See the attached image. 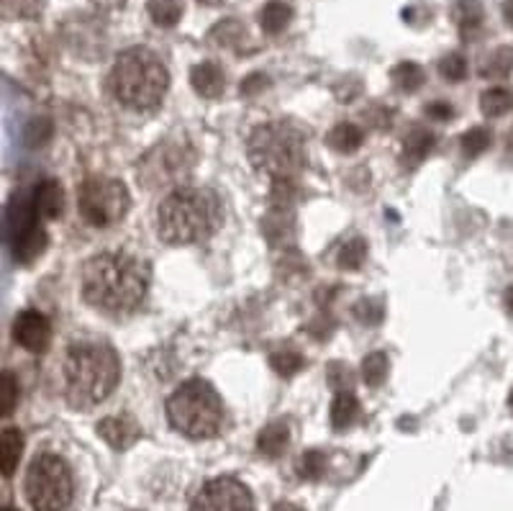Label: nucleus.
Here are the masks:
<instances>
[{
	"mask_svg": "<svg viewBox=\"0 0 513 511\" xmlns=\"http://www.w3.org/2000/svg\"><path fill=\"white\" fill-rule=\"evenodd\" d=\"M149 265L128 252H101L82 270V296L93 308L121 316L142 306L149 290Z\"/></svg>",
	"mask_w": 513,
	"mask_h": 511,
	"instance_id": "f257e3e1",
	"label": "nucleus"
},
{
	"mask_svg": "<svg viewBox=\"0 0 513 511\" xmlns=\"http://www.w3.org/2000/svg\"><path fill=\"white\" fill-rule=\"evenodd\" d=\"M121 381L116 349L105 342L82 339L64 355V398L72 409H93L105 401Z\"/></svg>",
	"mask_w": 513,
	"mask_h": 511,
	"instance_id": "f03ea898",
	"label": "nucleus"
},
{
	"mask_svg": "<svg viewBox=\"0 0 513 511\" xmlns=\"http://www.w3.org/2000/svg\"><path fill=\"white\" fill-rule=\"evenodd\" d=\"M221 222V198L208 188H175L157 208V231L167 245H195L211 239Z\"/></svg>",
	"mask_w": 513,
	"mask_h": 511,
	"instance_id": "7ed1b4c3",
	"label": "nucleus"
},
{
	"mask_svg": "<svg viewBox=\"0 0 513 511\" xmlns=\"http://www.w3.org/2000/svg\"><path fill=\"white\" fill-rule=\"evenodd\" d=\"M111 88L116 101L131 111H154L170 88V72L164 62L144 46L126 49L113 64Z\"/></svg>",
	"mask_w": 513,
	"mask_h": 511,
	"instance_id": "20e7f679",
	"label": "nucleus"
},
{
	"mask_svg": "<svg viewBox=\"0 0 513 511\" xmlns=\"http://www.w3.org/2000/svg\"><path fill=\"white\" fill-rule=\"evenodd\" d=\"M246 155L252 167L272 180H293L308 160L301 129L287 121L260 123L252 129L246 139Z\"/></svg>",
	"mask_w": 513,
	"mask_h": 511,
	"instance_id": "39448f33",
	"label": "nucleus"
},
{
	"mask_svg": "<svg viewBox=\"0 0 513 511\" xmlns=\"http://www.w3.org/2000/svg\"><path fill=\"white\" fill-rule=\"evenodd\" d=\"M167 419L175 430L190 440L216 437L224 424V404L216 389L201 381H185L180 389L167 398Z\"/></svg>",
	"mask_w": 513,
	"mask_h": 511,
	"instance_id": "423d86ee",
	"label": "nucleus"
},
{
	"mask_svg": "<svg viewBox=\"0 0 513 511\" xmlns=\"http://www.w3.org/2000/svg\"><path fill=\"white\" fill-rule=\"evenodd\" d=\"M75 496L72 471L60 455L44 452L26 473V498L34 511H67Z\"/></svg>",
	"mask_w": 513,
	"mask_h": 511,
	"instance_id": "0eeeda50",
	"label": "nucleus"
},
{
	"mask_svg": "<svg viewBox=\"0 0 513 511\" xmlns=\"http://www.w3.org/2000/svg\"><path fill=\"white\" fill-rule=\"evenodd\" d=\"M78 208L85 224L105 229V226L121 222L131 208L128 188L116 178L93 175L78 190Z\"/></svg>",
	"mask_w": 513,
	"mask_h": 511,
	"instance_id": "6e6552de",
	"label": "nucleus"
},
{
	"mask_svg": "<svg viewBox=\"0 0 513 511\" xmlns=\"http://www.w3.org/2000/svg\"><path fill=\"white\" fill-rule=\"evenodd\" d=\"M195 164V155L185 142L157 144L142 163V178L149 188L183 180Z\"/></svg>",
	"mask_w": 513,
	"mask_h": 511,
	"instance_id": "1a4fd4ad",
	"label": "nucleus"
},
{
	"mask_svg": "<svg viewBox=\"0 0 513 511\" xmlns=\"http://www.w3.org/2000/svg\"><path fill=\"white\" fill-rule=\"evenodd\" d=\"M190 511H254V498L236 478H213L193 498Z\"/></svg>",
	"mask_w": 513,
	"mask_h": 511,
	"instance_id": "9d476101",
	"label": "nucleus"
},
{
	"mask_svg": "<svg viewBox=\"0 0 513 511\" xmlns=\"http://www.w3.org/2000/svg\"><path fill=\"white\" fill-rule=\"evenodd\" d=\"M13 339L23 349L39 355L52 342V324H49V319L41 311L26 308V311H21L19 316H16V322H13Z\"/></svg>",
	"mask_w": 513,
	"mask_h": 511,
	"instance_id": "9b49d317",
	"label": "nucleus"
},
{
	"mask_svg": "<svg viewBox=\"0 0 513 511\" xmlns=\"http://www.w3.org/2000/svg\"><path fill=\"white\" fill-rule=\"evenodd\" d=\"M37 224H39V211L34 204V193H26V190L13 193L5 205V219H3V231H5L8 247Z\"/></svg>",
	"mask_w": 513,
	"mask_h": 511,
	"instance_id": "f8f14e48",
	"label": "nucleus"
},
{
	"mask_svg": "<svg viewBox=\"0 0 513 511\" xmlns=\"http://www.w3.org/2000/svg\"><path fill=\"white\" fill-rule=\"evenodd\" d=\"M98 434L113 450H128L131 445L139 442L142 427L131 414H119V416H105L98 424Z\"/></svg>",
	"mask_w": 513,
	"mask_h": 511,
	"instance_id": "ddd939ff",
	"label": "nucleus"
},
{
	"mask_svg": "<svg viewBox=\"0 0 513 511\" xmlns=\"http://www.w3.org/2000/svg\"><path fill=\"white\" fill-rule=\"evenodd\" d=\"M262 234L269 245H285L295 234V222L290 214V205H272V211L262 219Z\"/></svg>",
	"mask_w": 513,
	"mask_h": 511,
	"instance_id": "4468645a",
	"label": "nucleus"
},
{
	"mask_svg": "<svg viewBox=\"0 0 513 511\" xmlns=\"http://www.w3.org/2000/svg\"><path fill=\"white\" fill-rule=\"evenodd\" d=\"M190 85L203 98H219L224 93V72L213 62H201L190 70Z\"/></svg>",
	"mask_w": 513,
	"mask_h": 511,
	"instance_id": "2eb2a0df",
	"label": "nucleus"
},
{
	"mask_svg": "<svg viewBox=\"0 0 513 511\" xmlns=\"http://www.w3.org/2000/svg\"><path fill=\"white\" fill-rule=\"evenodd\" d=\"M46 245H49V234H46L44 226L37 224L31 226L23 237H19V239L11 245V252H13L16 263H21V265H31L34 260H39L41 255H44Z\"/></svg>",
	"mask_w": 513,
	"mask_h": 511,
	"instance_id": "dca6fc26",
	"label": "nucleus"
},
{
	"mask_svg": "<svg viewBox=\"0 0 513 511\" xmlns=\"http://www.w3.org/2000/svg\"><path fill=\"white\" fill-rule=\"evenodd\" d=\"M34 204L41 219H60L64 211V190L54 178H46L34 188Z\"/></svg>",
	"mask_w": 513,
	"mask_h": 511,
	"instance_id": "f3484780",
	"label": "nucleus"
},
{
	"mask_svg": "<svg viewBox=\"0 0 513 511\" xmlns=\"http://www.w3.org/2000/svg\"><path fill=\"white\" fill-rule=\"evenodd\" d=\"M434 144H436V137L431 134L429 129H421V126L410 129L406 139H403V163L409 167H418L429 157Z\"/></svg>",
	"mask_w": 513,
	"mask_h": 511,
	"instance_id": "a211bd4d",
	"label": "nucleus"
},
{
	"mask_svg": "<svg viewBox=\"0 0 513 511\" xmlns=\"http://www.w3.org/2000/svg\"><path fill=\"white\" fill-rule=\"evenodd\" d=\"M290 445V430L285 422H269L265 430L257 437V450L269 460H277Z\"/></svg>",
	"mask_w": 513,
	"mask_h": 511,
	"instance_id": "6ab92c4d",
	"label": "nucleus"
},
{
	"mask_svg": "<svg viewBox=\"0 0 513 511\" xmlns=\"http://www.w3.org/2000/svg\"><path fill=\"white\" fill-rule=\"evenodd\" d=\"M23 455V434L13 427H5L0 431V471L3 478H11L21 463Z\"/></svg>",
	"mask_w": 513,
	"mask_h": 511,
	"instance_id": "aec40b11",
	"label": "nucleus"
},
{
	"mask_svg": "<svg viewBox=\"0 0 513 511\" xmlns=\"http://www.w3.org/2000/svg\"><path fill=\"white\" fill-rule=\"evenodd\" d=\"M328 416H331L334 430L342 431L347 430V427H352V424L357 422V416H360V401H357V396L347 389L339 390V393L334 396V401H331Z\"/></svg>",
	"mask_w": 513,
	"mask_h": 511,
	"instance_id": "412c9836",
	"label": "nucleus"
},
{
	"mask_svg": "<svg viewBox=\"0 0 513 511\" xmlns=\"http://www.w3.org/2000/svg\"><path fill=\"white\" fill-rule=\"evenodd\" d=\"M365 142V134H362V129L357 126V123H336L331 131H328L327 144L334 149V152H339V155H352V152H357L360 147Z\"/></svg>",
	"mask_w": 513,
	"mask_h": 511,
	"instance_id": "4be33fe9",
	"label": "nucleus"
},
{
	"mask_svg": "<svg viewBox=\"0 0 513 511\" xmlns=\"http://www.w3.org/2000/svg\"><path fill=\"white\" fill-rule=\"evenodd\" d=\"M451 13H454L462 37H470L483 26V3L480 0H457Z\"/></svg>",
	"mask_w": 513,
	"mask_h": 511,
	"instance_id": "5701e85b",
	"label": "nucleus"
},
{
	"mask_svg": "<svg viewBox=\"0 0 513 511\" xmlns=\"http://www.w3.org/2000/svg\"><path fill=\"white\" fill-rule=\"evenodd\" d=\"M293 19V11L290 5L283 0H269L265 8L260 11V26L265 34H280L285 31V26Z\"/></svg>",
	"mask_w": 513,
	"mask_h": 511,
	"instance_id": "b1692460",
	"label": "nucleus"
},
{
	"mask_svg": "<svg viewBox=\"0 0 513 511\" xmlns=\"http://www.w3.org/2000/svg\"><path fill=\"white\" fill-rule=\"evenodd\" d=\"M146 13L162 29H172L183 19V5L178 0H149L146 3Z\"/></svg>",
	"mask_w": 513,
	"mask_h": 511,
	"instance_id": "393cba45",
	"label": "nucleus"
},
{
	"mask_svg": "<svg viewBox=\"0 0 513 511\" xmlns=\"http://www.w3.org/2000/svg\"><path fill=\"white\" fill-rule=\"evenodd\" d=\"M513 72V49L511 46H498L495 52H491V57L483 62L480 75L483 78H509Z\"/></svg>",
	"mask_w": 513,
	"mask_h": 511,
	"instance_id": "a878e982",
	"label": "nucleus"
},
{
	"mask_svg": "<svg viewBox=\"0 0 513 511\" xmlns=\"http://www.w3.org/2000/svg\"><path fill=\"white\" fill-rule=\"evenodd\" d=\"M365 257H368V242L362 239V237H352L344 242V247L339 249V257H336V265L339 270H360L362 263H365Z\"/></svg>",
	"mask_w": 513,
	"mask_h": 511,
	"instance_id": "bb28decb",
	"label": "nucleus"
},
{
	"mask_svg": "<svg viewBox=\"0 0 513 511\" xmlns=\"http://www.w3.org/2000/svg\"><path fill=\"white\" fill-rule=\"evenodd\" d=\"M303 365H306L303 355L290 348L277 349V352H272V355H269V368L275 370L277 375H283V378H293V375H298V373L303 370Z\"/></svg>",
	"mask_w": 513,
	"mask_h": 511,
	"instance_id": "cd10ccee",
	"label": "nucleus"
},
{
	"mask_svg": "<svg viewBox=\"0 0 513 511\" xmlns=\"http://www.w3.org/2000/svg\"><path fill=\"white\" fill-rule=\"evenodd\" d=\"M388 370L390 360L385 352H372V355H368V357L362 360V378H365V383H368L369 389L383 386L385 378H388Z\"/></svg>",
	"mask_w": 513,
	"mask_h": 511,
	"instance_id": "c85d7f7f",
	"label": "nucleus"
},
{
	"mask_svg": "<svg viewBox=\"0 0 513 511\" xmlns=\"http://www.w3.org/2000/svg\"><path fill=\"white\" fill-rule=\"evenodd\" d=\"M480 108L485 116H503L513 108V93L506 88H491L480 96Z\"/></svg>",
	"mask_w": 513,
	"mask_h": 511,
	"instance_id": "c756f323",
	"label": "nucleus"
},
{
	"mask_svg": "<svg viewBox=\"0 0 513 511\" xmlns=\"http://www.w3.org/2000/svg\"><path fill=\"white\" fill-rule=\"evenodd\" d=\"M390 78H393V82H395L401 90H406V93L418 90V88L424 85V80H426L424 70H421L416 62H401V64H395L393 72H390Z\"/></svg>",
	"mask_w": 513,
	"mask_h": 511,
	"instance_id": "7c9ffc66",
	"label": "nucleus"
},
{
	"mask_svg": "<svg viewBox=\"0 0 513 511\" xmlns=\"http://www.w3.org/2000/svg\"><path fill=\"white\" fill-rule=\"evenodd\" d=\"M21 389L16 375L11 370H3L0 375V416H11L13 409L19 406Z\"/></svg>",
	"mask_w": 513,
	"mask_h": 511,
	"instance_id": "2f4dec72",
	"label": "nucleus"
},
{
	"mask_svg": "<svg viewBox=\"0 0 513 511\" xmlns=\"http://www.w3.org/2000/svg\"><path fill=\"white\" fill-rule=\"evenodd\" d=\"M298 473L306 481H319L327 473V455L321 450H306L298 460Z\"/></svg>",
	"mask_w": 513,
	"mask_h": 511,
	"instance_id": "473e14b6",
	"label": "nucleus"
},
{
	"mask_svg": "<svg viewBox=\"0 0 513 511\" xmlns=\"http://www.w3.org/2000/svg\"><path fill=\"white\" fill-rule=\"evenodd\" d=\"M49 137H52V121H49L46 116L31 119V121L26 123V129H23V142H26V147H31V149L46 144Z\"/></svg>",
	"mask_w": 513,
	"mask_h": 511,
	"instance_id": "72a5a7b5",
	"label": "nucleus"
},
{
	"mask_svg": "<svg viewBox=\"0 0 513 511\" xmlns=\"http://www.w3.org/2000/svg\"><path fill=\"white\" fill-rule=\"evenodd\" d=\"M242 37H244V29H242L239 21L234 19L216 23L213 31H211V39L216 41V44H221V46H236L242 41Z\"/></svg>",
	"mask_w": 513,
	"mask_h": 511,
	"instance_id": "f704fd0d",
	"label": "nucleus"
},
{
	"mask_svg": "<svg viewBox=\"0 0 513 511\" xmlns=\"http://www.w3.org/2000/svg\"><path fill=\"white\" fill-rule=\"evenodd\" d=\"M488 147H491V131L483 129V126H475V129H470V131L462 134V152H465L467 157L483 155Z\"/></svg>",
	"mask_w": 513,
	"mask_h": 511,
	"instance_id": "c9c22d12",
	"label": "nucleus"
},
{
	"mask_svg": "<svg viewBox=\"0 0 513 511\" xmlns=\"http://www.w3.org/2000/svg\"><path fill=\"white\" fill-rule=\"evenodd\" d=\"M354 316L362 322V324H369V327H377L385 316V308L377 298H360L357 306H354Z\"/></svg>",
	"mask_w": 513,
	"mask_h": 511,
	"instance_id": "e433bc0d",
	"label": "nucleus"
},
{
	"mask_svg": "<svg viewBox=\"0 0 513 511\" xmlns=\"http://www.w3.org/2000/svg\"><path fill=\"white\" fill-rule=\"evenodd\" d=\"M439 75L450 82H462L467 75V60L457 52L447 54L444 60L439 62Z\"/></svg>",
	"mask_w": 513,
	"mask_h": 511,
	"instance_id": "4c0bfd02",
	"label": "nucleus"
},
{
	"mask_svg": "<svg viewBox=\"0 0 513 511\" xmlns=\"http://www.w3.org/2000/svg\"><path fill=\"white\" fill-rule=\"evenodd\" d=\"M269 80H267L265 72H252V75H246L242 85H239V90H242V96L246 98H254V96H260L262 90H265Z\"/></svg>",
	"mask_w": 513,
	"mask_h": 511,
	"instance_id": "58836bf2",
	"label": "nucleus"
},
{
	"mask_svg": "<svg viewBox=\"0 0 513 511\" xmlns=\"http://www.w3.org/2000/svg\"><path fill=\"white\" fill-rule=\"evenodd\" d=\"M426 113H429L434 121H447V119H451L454 108H451L450 103L434 101V103H429V105H426Z\"/></svg>",
	"mask_w": 513,
	"mask_h": 511,
	"instance_id": "ea45409f",
	"label": "nucleus"
},
{
	"mask_svg": "<svg viewBox=\"0 0 513 511\" xmlns=\"http://www.w3.org/2000/svg\"><path fill=\"white\" fill-rule=\"evenodd\" d=\"M327 378L331 386H344V383L352 381V373H349V368H344L342 363H334V365L328 368Z\"/></svg>",
	"mask_w": 513,
	"mask_h": 511,
	"instance_id": "a19ab883",
	"label": "nucleus"
},
{
	"mask_svg": "<svg viewBox=\"0 0 513 511\" xmlns=\"http://www.w3.org/2000/svg\"><path fill=\"white\" fill-rule=\"evenodd\" d=\"M503 19H506V23L513 29V0L503 3Z\"/></svg>",
	"mask_w": 513,
	"mask_h": 511,
	"instance_id": "79ce46f5",
	"label": "nucleus"
},
{
	"mask_svg": "<svg viewBox=\"0 0 513 511\" xmlns=\"http://www.w3.org/2000/svg\"><path fill=\"white\" fill-rule=\"evenodd\" d=\"M503 301H506V311L513 316V288L506 290V296H503Z\"/></svg>",
	"mask_w": 513,
	"mask_h": 511,
	"instance_id": "37998d69",
	"label": "nucleus"
},
{
	"mask_svg": "<svg viewBox=\"0 0 513 511\" xmlns=\"http://www.w3.org/2000/svg\"><path fill=\"white\" fill-rule=\"evenodd\" d=\"M272 511H303V509H298L295 504H287V501H280V504H277V507H275Z\"/></svg>",
	"mask_w": 513,
	"mask_h": 511,
	"instance_id": "c03bdc74",
	"label": "nucleus"
},
{
	"mask_svg": "<svg viewBox=\"0 0 513 511\" xmlns=\"http://www.w3.org/2000/svg\"><path fill=\"white\" fill-rule=\"evenodd\" d=\"M201 3H203V5H219L221 0H201Z\"/></svg>",
	"mask_w": 513,
	"mask_h": 511,
	"instance_id": "a18cd8bd",
	"label": "nucleus"
},
{
	"mask_svg": "<svg viewBox=\"0 0 513 511\" xmlns=\"http://www.w3.org/2000/svg\"><path fill=\"white\" fill-rule=\"evenodd\" d=\"M3 511H19V509H13V507H3Z\"/></svg>",
	"mask_w": 513,
	"mask_h": 511,
	"instance_id": "49530a36",
	"label": "nucleus"
},
{
	"mask_svg": "<svg viewBox=\"0 0 513 511\" xmlns=\"http://www.w3.org/2000/svg\"><path fill=\"white\" fill-rule=\"evenodd\" d=\"M509 147H511V149H513V131H511V139H509Z\"/></svg>",
	"mask_w": 513,
	"mask_h": 511,
	"instance_id": "de8ad7c7",
	"label": "nucleus"
},
{
	"mask_svg": "<svg viewBox=\"0 0 513 511\" xmlns=\"http://www.w3.org/2000/svg\"><path fill=\"white\" fill-rule=\"evenodd\" d=\"M509 404H511V409H513V393H511V398H509Z\"/></svg>",
	"mask_w": 513,
	"mask_h": 511,
	"instance_id": "09e8293b",
	"label": "nucleus"
}]
</instances>
